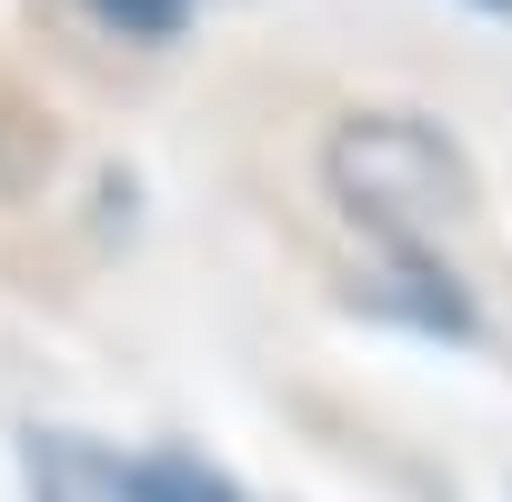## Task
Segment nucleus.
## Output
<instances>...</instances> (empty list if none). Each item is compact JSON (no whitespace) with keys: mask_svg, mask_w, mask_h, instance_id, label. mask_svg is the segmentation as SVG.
<instances>
[{"mask_svg":"<svg viewBox=\"0 0 512 502\" xmlns=\"http://www.w3.org/2000/svg\"><path fill=\"white\" fill-rule=\"evenodd\" d=\"M322 191L372 251H442V231L472 221V161L422 111H352L322 141Z\"/></svg>","mask_w":512,"mask_h":502,"instance_id":"obj_1","label":"nucleus"},{"mask_svg":"<svg viewBox=\"0 0 512 502\" xmlns=\"http://www.w3.org/2000/svg\"><path fill=\"white\" fill-rule=\"evenodd\" d=\"M111 492H121V502H241V482H221L211 462H181V452L111 462Z\"/></svg>","mask_w":512,"mask_h":502,"instance_id":"obj_2","label":"nucleus"},{"mask_svg":"<svg viewBox=\"0 0 512 502\" xmlns=\"http://www.w3.org/2000/svg\"><path fill=\"white\" fill-rule=\"evenodd\" d=\"M51 151H61V131L31 111L21 81H0V191H31V181L51 171Z\"/></svg>","mask_w":512,"mask_h":502,"instance_id":"obj_3","label":"nucleus"},{"mask_svg":"<svg viewBox=\"0 0 512 502\" xmlns=\"http://www.w3.org/2000/svg\"><path fill=\"white\" fill-rule=\"evenodd\" d=\"M31 472H41V502H121L111 492V452H91V442H31Z\"/></svg>","mask_w":512,"mask_h":502,"instance_id":"obj_4","label":"nucleus"},{"mask_svg":"<svg viewBox=\"0 0 512 502\" xmlns=\"http://www.w3.org/2000/svg\"><path fill=\"white\" fill-rule=\"evenodd\" d=\"M91 21H111L121 41H181L191 31V0H81Z\"/></svg>","mask_w":512,"mask_h":502,"instance_id":"obj_5","label":"nucleus"},{"mask_svg":"<svg viewBox=\"0 0 512 502\" xmlns=\"http://www.w3.org/2000/svg\"><path fill=\"white\" fill-rule=\"evenodd\" d=\"M472 11H512V0H472Z\"/></svg>","mask_w":512,"mask_h":502,"instance_id":"obj_6","label":"nucleus"}]
</instances>
